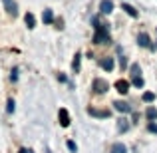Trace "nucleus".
Listing matches in <instances>:
<instances>
[{
    "instance_id": "obj_18",
    "label": "nucleus",
    "mask_w": 157,
    "mask_h": 153,
    "mask_svg": "<svg viewBox=\"0 0 157 153\" xmlns=\"http://www.w3.org/2000/svg\"><path fill=\"white\" fill-rule=\"evenodd\" d=\"M131 84H133L135 88H143V78L141 76H133L131 78Z\"/></svg>"
},
{
    "instance_id": "obj_7",
    "label": "nucleus",
    "mask_w": 157,
    "mask_h": 153,
    "mask_svg": "<svg viewBox=\"0 0 157 153\" xmlns=\"http://www.w3.org/2000/svg\"><path fill=\"white\" fill-rule=\"evenodd\" d=\"M2 4H4V8L8 10V14H12V16L18 14V6H16L14 0H2Z\"/></svg>"
},
{
    "instance_id": "obj_2",
    "label": "nucleus",
    "mask_w": 157,
    "mask_h": 153,
    "mask_svg": "<svg viewBox=\"0 0 157 153\" xmlns=\"http://www.w3.org/2000/svg\"><path fill=\"white\" fill-rule=\"evenodd\" d=\"M137 44H139L141 48H153L151 38H149V34H147V32H141V34L137 36Z\"/></svg>"
},
{
    "instance_id": "obj_4",
    "label": "nucleus",
    "mask_w": 157,
    "mask_h": 153,
    "mask_svg": "<svg viewBox=\"0 0 157 153\" xmlns=\"http://www.w3.org/2000/svg\"><path fill=\"white\" fill-rule=\"evenodd\" d=\"M113 107L119 111V113H129V111H131V105H129L127 101H121V100L113 101Z\"/></svg>"
},
{
    "instance_id": "obj_8",
    "label": "nucleus",
    "mask_w": 157,
    "mask_h": 153,
    "mask_svg": "<svg viewBox=\"0 0 157 153\" xmlns=\"http://www.w3.org/2000/svg\"><path fill=\"white\" fill-rule=\"evenodd\" d=\"M90 115H94V117H109V109H96V107H90L88 109Z\"/></svg>"
},
{
    "instance_id": "obj_24",
    "label": "nucleus",
    "mask_w": 157,
    "mask_h": 153,
    "mask_svg": "<svg viewBox=\"0 0 157 153\" xmlns=\"http://www.w3.org/2000/svg\"><path fill=\"white\" fill-rule=\"evenodd\" d=\"M20 153H34L32 149H26V147H24V149H20Z\"/></svg>"
},
{
    "instance_id": "obj_22",
    "label": "nucleus",
    "mask_w": 157,
    "mask_h": 153,
    "mask_svg": "<svg viewBox=\"0 0 157 153\" xmlns=\"http://www.w3.org/2000/svg\"><path fill=\"white\" fill-rule=\"evenodd\" d=\"M8 113H12V111H14V100H8Z\"/></svg>"
},
{
    "instance_id": "obj_11",
    "label": "nucleus",
    "mask_w": 157,
    "mask_h": 153,
    "mask_svg": "<svg viewBox=\"0 0 157 153\" xmlns=\"http://www.w3.org/2000/svg\"><path fill=\"white\" fill-rule=\"evenodd\" d=\"M121 8L125 10V14H129V16H131V18H137V16H139V12L135 10L131 4H127V2H123V4H121Z\"/></svg>"
},
{
    "instance_id": "obj_1",
    "label": "nucleus",
    "mask_w": 157,
    "mask_h": 153,
    "mask_svg": "<svg viewBox=\"0 0 157 153\" xmlns=\"http://www.w3.org/2000/svg\"><path fill=\"white\" fill-rule=\"evenodd\" d=\"M92 90L96 94H105L109 90V84H107V80H104V78H96L94 84H92Z\"/></svg>"
},
{
    "instance_id": "obj_20",
    "label": "nucleus",
    "mask_w": 157,
    "mask_h": 153,
    "mask_svg": "<svg viewBox=\"0 0 157 153\" xmlns=\"http://www.w3.org/2000/svg\"><path fill=\"white\" fill-rule=\"evenodd\" d=\"M147 129H149L151 133H157V123H155V121H149V125H147Z\"/></svg>"
},
{
    "instance_id": "obj_9",
    "label": "nucleus",
    "mask_w": 157,
    "mask_h": 153,
    "mask_svg": "<svg viewBox=\"0 0 157 153\" xmlns=\"http://www.w3.org/2000/svg\"><path fill=\"white\" fill-rule=\"evenodd\" d=\"M111 10H113V2H111V0H101L100 2V12L101 14H109Z\"/></svg>"
},
{
    "instance_id": "obj_17",
    "label": "nucleus",
    "mask_w": 157,
    "mask_h": 153,
    "mask_svg": "<svg viewBox=\"0 0 157 153\" xmlns=\"http://www.w3.org/2000/svg\"><path fill=\"white\" fill-rule=\"evenodd\" d=\"M129 72H131V78H133V76H141V68H139V64H131Z\"/></svg>"
},
{
    "instance_id": "obj_16",
    "label": "nucleus",
    "mask_w": 157,
    "mask_h": 153,
    "mask_svg": "<svg viewBox=\"0 0 157 153\" xmlns=\"http://www.w3.org/2000/svg\"><path fill=\"white\" fill-rule=\"evenodd\" d=\"M80 62H82V56L76 54V56H74V62H72V70L74 72H80Z\"/></svg>"
},
{
    "instance_id": "obj_5",
    "label": "nucleus",
    "mask_w": 157,
    "mask_h": 153,
    "mask_svg": "<svg viewBox=\"0 0 157 153\" xmlns=\"http://www.w3.org/2000/svg\"><path fill=\"white\" fill-rule=\"evenodd\" d=\"M129 86H131V84H129L127 80H117V82H115V90H117L119 94H123V96L129 92Z\"/></svg>"
},
{
    "instance_id": "obj_19",
    "label": "nucleus",
    "mask_w": 157,
    "mask_h": 153,
    "mask_svg": "<svg viewBox=\"0 0 157 153\" xmlns=\"http://www.w3.org/2000/svg\"><path fill=\"white\" fill-rule=\"evenodd\" d=\"M141 100L145 101V103H151V101L155 100V94H153V92H145V94H143V98H141Z\"/></svg>"
},
{
    "instance_id": "obj_12",
    "label": "nucleus",
    "mask_w": 157,
    "mask_h": 153,
    "mask_svg": "<svg viewBox=\"0 0 157 153\" xmlns=\"http://www.w3.org/2000/svg\"><path fill=\"white\" fill-rule=\"evenodd\" d=\"M109 153H127V147L123 145V143H113V145H111V149H109Z\"/></svg>"
},
{
    "instance_id": "obj_14",
    "label": "nucleus",
    "mask_w": 157,
    "mask_h": 153,
    "mask_svg": "<svg viewBox=\"0 0 157 153\" xmlns=\"http://www.w3.org/2000/svg\"><path fill=\"white\" fill-rule=\"evenodd\" d=\"M24 22H26V26H28V28H34V26H36V18H34V14H32V12H28V14L24 16Z\"/></svg>"
},
{
    "instance_id": "obj_23",
    "label": "nucleus",
    "mask_w": 157,
    "mask_h": 153,
    "mask_svg": "<svg viewBox=\"0 0 157 153\" xmlns=\"http://www.w3.org/2000/svg\"><path fill=\"white\" fill-rule=\"evenodd\" d=\"M119 64H121V70H123L127 66V60H125V58H121V60H119Z\"/></svg>"
},
{
    "instance_id": "obj_10",
    "label": "nucleus",
    "mask_w": 157,
    "mask_h": 153,
    "mask_svg": "<svg viewBox=\"0 0 157 153\" xmlns=\"http://www.w3.org/2000/svg\"><path fill=\"white\" fill-rule=\"evenodd\" d=\"M127 129H129V119L119 117V119H117V131H119V133H125Z\"/></svg>"
},
{
    "instance_id": "obj_6",
    "label": "nucleus",
    "mask_w": 157,
    "mask_h": 153,
    "mask_svg": "<svg viewBox=\"0 0 157 153\" xmlns=\"http://www.w3.org/2000/svg\"><path fill=\"white\" fill-rule=\"evenodd\" d=\"M100 66H101V70H105V72H111L113 70V58H109V56H105V58H101L100 60Z\"/></svg>"
},
{
    "instance_id": "obj_3",
    "label": "nucleus",
    "mask_w": 157,
    "mask_h": 153,
    "mask_svg": "<svg viewBox=\"0 0 157 153\" xmlns=\"http://www.w3.org/2000/svg\"><path fill=\"white\" fill-rule=\"evenodd\" d=\"M58 117H60V125L62 127H68L70 125V113H68L66 107H62V109L58 111Z\"/></svg>"
},
{
    "instance_id": "obj_13",
    "label": "nucleus",
    "mask_w": 157,
    "mask_h": 153,
    "mask_svg": "<svg viewBox=\"0 0 157 153\" xmlns=\"http://www.w3.org/2000/svg\"><path fill=\"white\" fill-rule=\"evenodd\" d=\"M145 117L149 119V121H155V119H157V109H155L153 105H149V107H147V111H145Z\"/></svg>"
},
{
    "instance_id": "obj_15",
    "label": "nucleus",
    "mask_w": 157,
    "mask_h": 153,
    "mask_svg": "<svg viewBox=\"0 0 157 153\" xmlns=\"http://www.w3.org/2000/svg\"><path fill=\"white\" fill-rule=\"evenodd\" d=\"M42 20H44V24H52V22H54V12H52V10H44Z\"/></svg>"
},
{
    "instance_id": "obj_21",
    "label": "nucleus",
    "mask_w": 157,
    "mask_h": 153,
    "mask_svg": "<svg viewBox=\"0 0 157 153\" xmlns=\"http://www.w3.org/2000/svg\"><path fill=\"white\" fill-rule=\"evenodd\" d=\"M68 149H70V151H74V153L78 151V145H76V143L72 141V139H70V141H68Z\"/></svg>"
}]
</instances>
